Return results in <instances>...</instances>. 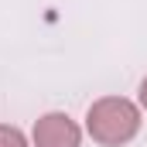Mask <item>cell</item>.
<instances>
[{
    "label": "cell",
    "instance_id": "cell-4",
    "mask_svg": "<svg viewBox=\"0 0 147 147\" xmlns=\"http://www.w3.org/2000/svg\"><path fill=\"white\" fill-rule=\"evenodd\" d=\"M137 103H140V110H147V75L140 79V89H137Z\"/></svg>",
    "mask_w": 147,
    "mask_h": 147
},
{
    "label": "cell",
    "instance_id": "cell-1",
    "mask_svg": "<svg viewBox=\"0 0 147 147\" xmlns=\"http://www.w3.org/2000/svg\"><path fill=\"white\" fill-rule=\"evenodd\" d=\"M140 106L127 96H99L86 110V134L103 147H123L140 134Z\"/></svg>",
    "mask_w": 147,
    "mask_h": 147
},
{
    "label": "cell",
    "instance_id": "cell-3",
    "mask_svg": "<svg viewBox=\"0 0 147 147\" xmlns=\"http://www.w3.org/2000/svg\"><path fill=\"white\" fill-rule=\"evenodd\" d=\"M0 147H31L28 134L14 123H0Z\"/></svg>",
    "mask_w": 147,
    "mask_h": 147
},
{
    "label": "cell",
    "instance_id": "cell-2",
    "mask_svg": "<svg viewBox=\"0 0 147 147\" xmlns=\"http://www.w3.org/2000/svg\"><path fill=\"white\" fill-rule=\"evenodd\" d=\"M31 147H82V127L69 113H45L31 127Z\"/></svg>",
    "mask_w": 147,
    "mask_h": 147
}]
</instances>
